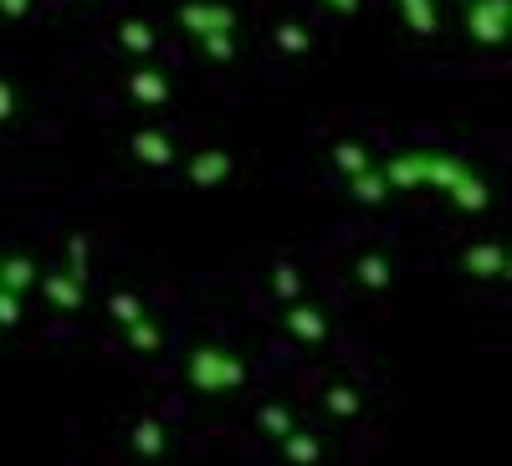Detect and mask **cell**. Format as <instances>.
<instances>
[{"mask_svg":"<svg viewBox=\"0 0 512 466\" xmlns=\"http://www.w3.org/2000/svg\"><path fill=\"white\" fill-rule=\"evenodd\" d=\"M328 159H333L338 169H344V175H359V169H369V154H364L359 144H338Z\"/></svg>","mask_w":512,"mask_h":466,"instance_id":"cell-16","label":"cell"},{"mask_svg":"<svg viewBox=\"0 0 512 466\" xmlns=\"http://www.w3.org/2000/svg\"><path fill=\"white\" fill-rule=\"evenodd\" d=\"M287 333L303 344H318V338H328V318L318 308H287Z\"/></svg>","mask_w":512,"mask_h":466,"instance_id":"cell-8","label":"cell"},{"mask_svg":"<svg viewBox=\"0 0 512 466\" xmlns=\"http://www.w3.org/2000/svg\"><path fill=\"white\" fill-rule=\"evenodd\" d=\"M16 113V93H11V82H0V118H11Z\"/></svg>","mask_w":512,"mask_h":466,"instance_id":"cell-28","label":"cell"},{"mask_svg":"<svg viewBox=\"0 0 512 466\" xmlns=\"http://www.w3.org/2000/svg\"><path fill=\"white\" fill-rule=\"evenodd\" d=\"M108 313H113V318H118L123 328H128V323H134V318H144V313H139V303H134V298H123V292H118V298L108 303Z\"/></svg>","mask_w":512,"mask_h":466,"instance_id":"cell-23","label":"cell"},{"mask_svg":"<svg viewBox=\"0 0 512 466\" xmlns=\"http://www.w3.org/2000/svg\"><path fill=\"white\" fill-rule=\"evenodd\" d=\"M420 185H441L461 210H487V185L451 154H420Z\"/></svg>","mask_w":512,"mask_h":466,"instance_id":"cell-1","label":"cell"},{"mask_svg":"<svg viewBox=\"0 0 512 466\" xmlns=\"http://www.w3.org/2000/svg\"><path fill=\"white\" fill-rule=\"evenodd\" d=\"M41 282V292L57 303V308H82V272H52V277H36Z\"/></svg>","mask_w":512,"mask_h":466,"instance_id":"cell-5","label":"cell"},{"mask_svg":"<svg viewBox=\"0 0 512 466\" xmlns=\"http://www.w3.org/2000/svg\"><path fill=\"white\" fill-rule=\"evenodd\" d=\"M226 175H231V154L226 149H205V154L190 159V180L195 185H221Z\"/></svg>","mask_w":512,"mask_h":466,"instance_id":"cell-6","label":"cell"},{"mask_svg":"<svg viewBox=\"0 0 512 466\" xmlns=\"http://www.w3.org/2000/svg\"><path fill=\"white\" fill-rule=\"evenodd\" d=\"M328 410H333V415H359V395L338 385V390H328Z\"/></svg>","mask_w":512,"mask_h":466,"instance_id":"cell-21","label":"cell"},{"mask_svg":"<svg viewBox=\"0 0 512 466\" xmlns=\"http://www.w3.org/2000/svg\"><path fill=\"white\" fill-rule=\"evenodd\" d=\"M359 282H364V287H384V282H390V272H384V262H369V257H364V262H359Z\"/></svg>","mask_w":512,"mask_h":466,"instance_id":"cell-25","label":"cell"},{"mask_svg":"<svg viewBox=\"0 0 512 466\" xmlns=\"http://www.w3.org/2000/svg\"><path fill=\"white\" fill-rule=\"evenodd\" d=\"M134 154H139L144 164H154V169H169V164H175V144H169L164 134H154V129L134 134Z\"/></svg>","mask_w":512,"mask_h":466,"instance_id":"cell-9","label":"cell"},{"mask_svg":"<svg viewBox=\"0 0 512 466\" xmlns=\"http://www.w3.org/2000/svg\"><path fill=\"white\" fill-rule=\"evenodd\" d=\"M277 47H282V52H308L313 41H308L303 26H277Z\"/></svg>","mask_w":512,"mask_h":466,"instance_id":"cell-19","label":"cell"},{"mask_svg":"<svg viewBox=\"0 0 512 466\" xmlns=\"http://www.w3.org/2000/svg\"><path fill=\"white\" fill-rule=\"evenodd\" d=\"M118 47H123V52H139V57L154 52V31H149V21H123V26H118Z\"/></svg>","mask_w":512,"mask_h":466,"instance_id":"cell-13","label":"cell"},{"mask_svg":"<svg viewBox=\"0 0 512 466\" xmlns=\"http://www.w3.org/2000/svg\"><path fill=\"white\" fill-rule=\"evenodd\" d=\"M282 451H287L292 466H313V461H318V441H313V436H297V431L282 436Z\"/></svg>","mask_w":512,"mask_h":466,"instance_id":"cell-14","label":"cell"},{"mask_svg":"<svg viewBox=\"0 0 512 466\" xmlns=\"http://www.w3.org/2000/svg\"><path fill=\"white\" fill-rule=\"evenodd\" d=\"M262 426H267V431H272V436H277V441H282V436H287V431H292V415H287V410H277V405H272V410H262Z\"/></svg>","mask_w":512,"mask_h":466,"instance_id":"cell-24","label":"cell"},{"mask_svg":"<svg viewBox=\"0 0 512 466\" xmlns=\"http://www.w3.org/2000/svg\"><path fill=\"white\" fill-rule=\"evenodd\" d=\"M128 338H134V349H154L159 344V328L149 318H134V323H128Z\"/></svg>","mask_w":512,"mask_h":466,"instance_id":"cell-20","label":"cell"},{"mask_svg":"<svg viewBox=\"0 0 512 466\" xmlns=\"http://www.w3.org/2000/svg\"><path fill=\"white\" fill-rule=\"evenodd\" d=\"M0 287L21 298V292H31V287H36V267H31L26 257H6V262H0Z\"/></svg>","mask_w":512,"mask_h":466,"instance_id":"cell-11","label":"cell"},{"mask_svg":"<svg viewBox=\"0 0 512 466\" xmlns=\"http://www.w3.org/2000/svg\"><path fill=\"white\" fill-rule=\"evenodd\" d=\"M507 16H512V0H472V11H466V31L487 47L507 41Z\"/></svg>","mask_w":512,"mask_h":466,"instance_id":"cell-4","label":"cell"},{"mask_svg":"<svg viewBox=\"0 0 512 466\" xmlns=\"http://www.w3.org/2000/svg\"><path fill=\"white\" fill-rule=\"evenodd\" d=\"M190 385L205 390V395H226V390L246 385V364L231 359V354H221V349H200L190 359Z\"/></svg>","mask_w":512,"mask_h":466,"instance_id":"cell-2","label":"cell"},{"mask_svg":"<svg viewBox=\"0 0 512 466\" xmlns=\"http://www.w3.org/2000/svg\"><path fill=\"white\" fill-rule=\"evenodd\" d=\"M297 292H303V282H297V272H277V298H297Z\"/></svg>","mask_w":512,"mask_h":466,"instance_id":"cell-26","label":"cell"},{"mask_svg":"<svg viewBox=\"0 0 512 466\" xmlns=\"http://www.w3.org/2000/svg\"><path fill=\"white\" fill-rule=\"evenodd\" d=\"M26 11H31V0H0V16L6 21H26Z\"/></svg>","mask_w":512,"mask_h":466,"instance_id":"cell-27","label":"cell"},{"mask_svg":"<svg viewBox=\"0 0 512 466\" xmlns=\"http://www.w3.org/2000/svg\"><path fill=\"white\" fill-rule=\"evenodd\" d=\"M180 26L200 41V36H216V31H236V11L226 6V0H185Z\"/></svg>","mask_w":512,"mask_h":466,"instance_id":"cell-3","label":"cell"},{"mask_svg":"<svg viewBox=\"0 0 512 466\" xmlns=\"http://www.w3.org/2000/svg\"><path fill=\"white\" fill-rule=\"evenodd\" d=\"M200 47H205V57L231 62V57H236V36H231V31H216V36H200Z\"/></svg>","mask_w":512,"mask_h":466,"instance_id":"cell-17","label":"cell"},{"mask_svg":"<svg viewBox=\"0 0 512 466\" xmlns=\"http://www.w3.org/2000/svg\"><path fill=\"white\" fill-rule=\"evenodd\" d=\"M466 267H472V272H482V277H492V272L502 277V272H507V257H502L497 246H477L472 257H466Z\"/></svg>","mask_w":512,"mask_h":466,"instance_id":"cell-15","label":"cell"},{"mask_svg":"<svg viewBox=\"0 0 512 466\" xmlns=\"http://www.w3.org/2000/svg\"><path fill=\"white\" fill-rule=\"evenodd\" d=\"M134 446H139L144 456H164V431L154 426V420H144V426L134 431Z\"/></svg>","mask_w":512,"mask_h":466,"instance_id":"cell-18","label":"cell"},{"mask_svg":"<svg viewBox=\"0 0 512 466\" xmlns=\"http://www.w3.org/2000/svg\"><path fill=\"white\" fill-rule=\"evenodd\" d=\"M128 93H134L139 103H149V108H159V103H169V77L164 72H134L128 77Z\"/></svg>","mask_w":512,"mask_h":466,"instance_id":"cell-10","label":"cell"},{"mask_svg":"<svg viewBox=\"0 0 512 466\" xmlns=\"http://www.w3.org/2000/svg\"><path fill=\"white\" fill-rule=\"evenodd\" d=\"M349 185H354V195H359V200H369V205H379L384 195H390V180H384L374 164H369V169H359V175H349Z\"/></svg>","mask_w":512,"mask_h":466,"instance_id":"cell-12","label":"cell"},{"mask_svg":"<svg viewBox=\"0 0 512 466\" xmlns=\"http://www.w3.org/2000/svg\"><path fill=\"white\" fill-rule=\"evenodd\" d=\"M395 6H400V16H405V26H410L415 36H436V31H441L436 0H395Z\"/></svg>","mask_w":512,"mask_h":466,"instance_id":"cell-7","label":"cell"},{"mask_svg":"<svg viewBox=\"0 0 512 466\" xmlns=\"http://www.w3.org/2000/svg\"><path fill=\"white\" fill-rule=\"evenodd\" d=\"M16 323H21V298L0 287V328H16Z\"/></svg>","mask_w":512,"mask_h":466,"instance_id":"cell-22","label":"cell"},{"mask_svg":"<svg viewBox=\"0 0 512 466\" xmlns=\"http://www.w3.org/2000/svg\"><path fill=\"white\" fill-rule=\"evenodd\" d=\"M323 6H333V11H344V16H354V11H359V0H323Z\"/></svg>","mask_w":512,"mask_h":466,"instance_id":"cell-29","label":"cell"}]
</instances>
